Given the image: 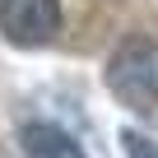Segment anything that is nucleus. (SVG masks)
Listing matches in <instances>:
<instances>
[{"label":"nucleus","mask_w":158,"mask_h":158,"mask_svg":"<svg viewBox=\"0 0 158 158\" xmlns=\"http://www.w3.org/2000/svg\"><path fill=\"white\" fill-rule=\"evenodd\" d=\"M121 144H126V158H158V149H153L144 135H135V130H126Z\"/></svg>","instance_id":"obj_4"},{"label":"nucleus","mask_w":158,"mask_h":158,"mask_svg":"<svg viewBox=\"0 0 158 158\" xmlns=\"http://www.w3.org/2000/svg\"><path fill=\"white\" fill-rule=\"evenodd\" d=\"M0 33L19 47H42L60 33L56 0H0Z\"/></svg>","instance_id":"obj_2"},{"label":"nucleus","mask_w":158,"mask_h":158,"mask_svg":"<svg viewBox=\"0 0 158 158\" xmlns=\"http://www.w3.org/2000/svg\"><path fill=\"white\" fill-rule=\"evenodd\" d=\"M19 149H23V158H84V149H79L60 126H51V121H33V126H23Z\"/></svg>","instance_id":"obj_3"},{"label":"nucleus","mask_w":158,"mask_h":158,"mask_svg":"<svg viewBox=\"0 0 158 158\" xmlns=\"http://www.w3.org/2000/svg\"><path fill=\"white\" fill-rule=\"evenodd\" d=\"M107 89L130 112H153L158 107V47L144 37H130L107 60Z\"/></svg>","instance_id":"obj_1"}]
</instances>
